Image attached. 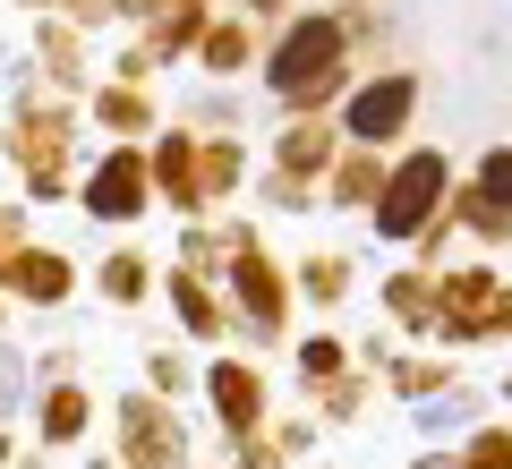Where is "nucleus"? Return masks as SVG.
Listing matches in <instances>:
<instances>
[{
    "label": "nucleus",
    "mask_w": 512,
    "mask_h": 469,
    "mask_svg": "<svg viewBox=\"0 0 512 469\" xmlns=\"http://www.w3.org/2000/svg\"><path fill=\"white\" fill-rule=\"evenodd\" d=\"M342 52H350L342 18L308 9V18H299L291 35L274 43V60H265V86H274L282 103H325V94H333V77H342Z\"/></svg>",
    "instance_id": "f257e3e1"
},
{
    "label": "nucleus",
    "mask_w": 512,
    "mask_h": 469,
    "mask_svg": "<svg viewBox=\"0 0 512 469\" xmlns=\"http://www.w3.org/2000/svg\"><path fill=\"white\" fill-rule=\"evenodd\" d=\"M444 180H453V163H444L436 145H419V154L376 188V239H419L427 222H436V205H444Z\"/></svg>",
    "instance_id": "f03ea898"
},
{
    "label": "nucleus",
    "mask_w": 512,
    "mask_h": 469,
    "mask_svg": "<svg viewBox=\"0 0 512 469\" xmlns=\"http://www.w3.org/2000/svg\"><path fill=\"white\" fill-rule=\"evenodd\" d=\"M146 197H154V171H146V154H137V145L103 154V163H94V180H86V214H94V222H137V214H146Z\"/></svg>",
    "instance_id": "7ed1b4c3"
},
{
    "label": "nucleus",
    "mask_w": 512,
    "mask_h": 469,
    "mask_svg": "<svg viewBox=\"0 0 512 469\" xmlns=\"http://www.w3.org/2000/svg\"><path fill=\"white\" fill-rule=\"evenodd\" d=\"M410 111H419V77L393 69V77H376L367 94H350V103H342V128L359 145H384V137H402V128H410Z\"/></svg>",
    "instance_id": "20e7f679"
},
{
    "label": "nucleus",
    "mask_w": 512,
    "mask_h": 469,
    "mask_svg": "<svg viewBox=\"0 0 512 469\" xmlns=\"http://www.w3.org/2000/svg\"><path fill=\"white\" fill-rule=\"evenodd\" d=\"M120 461L128 469H171L180 461V427H171L163 401H137V393L120 401Z\"/></svg>",
    "instance_id": "39448f33"
},
{
    "label": "nucleus",
    "mask_w": 512,
    "mask_h": 469,
    "mask_svg": "<svg viewBox=\"0 0 512 469\" xmlns=\"http://www.w3.org/2000/svg\"><path fill=\"white\" fill-rule=\"evenodd\" d=\"M77 290V265L60 248H18L0 265V299H35V307H60Z\"/></svg>",
    "instance_id": "423d86ee"
},
{
    "label": "nucleus",
    "mask_w": 512,
    "mask_h": 469,
    "mask_svg": "<svg viewBox=\"0 0 512 469\" xmlns=\"http://www.w3.org/2000/svg\"><path fill=\"white\" fill-rule=\"evenodd\" d=\"M205 393H214V410H222V427H231V435H248L256 418H265V384H256L239 359H214V367H205Z\"/></svg>",
    "instance_id": "0eeeda50"
},
{
    "label": "nucleus",
    "mask_w": 512,
    "mask_h": 469,
    "mask_svg": "<svg viewBox=\"0 0 512 469\" xmlns=\"http://www.w3.org/2000/svg\"><path fill=\"white\" fill-rule=\"evenodd\" d=\"M35 435L43 444H77V435H86V393H77L69 376H60V367H43V401H35Z\"/></svg>",
    "instance_id": "6e6552de"
},
{
    "label": "nucleus",
    "mask_w": 512,
    "mask_h": 469,
    "mask_svg": "<svg viewBox=\"0 0 512 469\" xmlns=\"http://www.w3.org/2000/svg\"><path fill=\"white\" fill-rule=\"evenodd\" d=\"M384 307H393L402 325H436V282H427V273H402V282L384 290Z\"/></svg>",
    "instance_id": "1a4fd4ad"
},
{
    "label": "nucleus",
    "mask_w": 512,
    "mask_h": 469,
    "mask_svg": "<svg viewBox=\"0 0 512 469\" xmlns=\"http://www.w3.org/2000/svg\"><path fill=\"white\" fill-rule=\"evenodd\" d=\"M171 307H180V325H188V333H214V325H222L214 290H205L197 273H180V282H171Z\"/></svg>",
    "instance_id": "9d476101"
},
{
    "label": "nucleus",
    "mask_w": 512,
    "mask_h": 469,
    "mask_svg": "<svg viewBox=\"0 0 512 469\" xmlns=\"http://www.w3.org/2000/svg\"><path fill=\"white\" fill-rule=\"evenodd\" d=\"M470 188H478V205H487V214H504V222H512V154H487Z\"/></svg>",
    "instance_id": "9b49d317"
},
{
    "label": "nucleus",
    "mask_w": 512,
    "mask_h": 469,
    "mask_svg": "<svg viewBox=\"0 0 512 469\" xmlns=\"http://www.w3.org/2000/svg\"><path fill=\"white\" fill-rule=\"evenodd\" d=\"M103 299L111 307H137V299H146V256H111V265H103Z\"/></svg>",
    "instance_id": "f8f14e48"
},
{
    "label": "nucleus",
    "mask_w": 512,
    "mask_h": 469,
    "mask_svg": "<svg viewBox=\"0 0 512 469\" xmlns=\"http://www.w3.org/2000/svg\"><path fill=\"white\" fill-rule=\"evenodd\" d=\"M470 410H478L470 393H444V401H427V410H410V418H419V435H461V427H470Z\"/></svg>",
    "instance_id": "ddd939ff"
},
{
    "label": "nucleus",
    "mask_w": 512,
    "mask_h": 469,
    "mask_svg": "<svg viewBox=\"0 0 512 469\" xmlns=\"http://www.w3.org/2000/svg\"><path fill=\"white\" fill-rule=\"evenodd\" d=\"M197 52H205V69H239L248 60V35L239 26H214V35H197Z\"/></svg>",
    "instance_id": "4468645a"
},
{
    "label": "nucleus",
    "mask_w": 512,
    "mask_h": 469,
    "mask_svg": "<svg viewBox=\"0 0 512 469\" xmlns=\"http://www.w3.org/2000/svg\"><path fill=\"white\" fill-rule=\"evenodd\" d=\"M103 128H120V137H128V128H146V94L111 86V94H103Z\"/></svg>",
    "instance_id": "2eb2a0df"
},
{
    "label": "nucleus",
    "mask_w": 512,
    "mask_h": 469,
    "mask_svg": "<svg viewBox=\"0 0 512 469\" xmlns=\"http://www.w3.org/2000/svg\"><path fill=\"white\" fill-rule=\"evenodd\" d=\"M376 163H350V171H333V197H342V205H376Z\"/></svg>",
    "instance_id": "dca6fc26"
},
{
    "label": "nucleus",
    "mask_w": 512,
    "mask_h": 469,
    "mask_svg": "<svg viewBox=\"0 0 512 469\" xmlns=\"http://www.w3.org/2000/svg\"><path fill=\"white\" fill-rule=\"evenodd\" d=\"M342 290H350V265L342 256H316L308 265V299H342Z\"/></svg>",
    "instance_id": "f3484780"
},
{
    "label": "nucleus",
    "mask_w": 512,
    "mask_h": 469,
    "mask_svg": "<svg viewBox=\"0 0 512 469\" xmlns=\"http://www.w3.org/2000/svg\"><path fill=\"white\" fill-rule=\"evenodd\" d=\"M342 359H350V350L333 342V333H316V342H299V367H308V376H333Z\"/></svg>",
    "instance_id": "a211bd4d"
},
{
    "label": "nucleus",
    "mask_w": 512,
    "mask_h": 469,
    "mask_svg": "<svg viewBox=\"0 0 512 469\" xmlns=\"http://www.w3.org/2000/svg\"><path fill=\"white\" fill-rule=\"evenodd\" d=\"M393 384H402V393H436V384H444V367H410V359H393Z\"/></svg>",
    "instance_id": "6ab92c4d"
},
{
    "label": "nucleus",
    "mask_w": 512,
    "mask_h": 469,
    "mask_svg": "<svg viewBox=\"0 0 512 469\" xmlns=\"http://www.w3.org/2000/svg\"><path fill=\"white\" fill-rule=\"evenodd\" d=\"M18 248H26V214H18V205H0V265H9Z\"/></svg>",
    "instance_id": "aec40b11"
},
{
    "label": "nucleus",
    "mask_w": 512,
    "mask_h": 469,
    "mask_svg": "<svg viewBox=\"0 0 512 469\" xmlns=\"http://www.w3.org/2000/svg\"><path fill=\"white\" fill-rule=\"evenodd\" d=\"M9 410H18V350L0 342V418H9Z\"/></svg>",
    "instance_id": "412c9836"
},
{
    "label": "nucleus",
    "mask_w": 512,
    "mask_h": 469,
    "mask_svg": "<svg viewBox=\"0 0 512 469\" xmlns=\"http://www.w3.org/2000/svg\"><path fill=\"white\" fill-rule=\"evenodd\" d=\"M419 469H461V461H419Z\"/></svg>",
    "instance_id": "4be33fe9"
},
{
    "label": "nucleus",
    "mask_w": 512,
    "mask_h": 469,
    "mask_svg": "<svg viewBox=\"0 0 512 469\" xmlns=\"http://www.w3.org/2000/svg\"><path fill=\"white\" fill-rule=\"evenodd\" d=\"M239 9H274V0H239Z\"/></svg>",
    "instance_id": "5701e85b"
},
{
    "label": "nucleus",
    "mask_w": 512,
    "mask_h": 469,
    "mask_svg": "<svg viewBox=\"0 0 512 469\" xmlns=\"http://www.w3.org/2000/svg\"><path fill=\"white\" fill-rule=\"evenodd\" d=\"M0 325H9V299H0Z\"/></svg>",
    "instance_id": "b1692460"
},
{
    "label": "nucleus",
    "mask_w": 512,
    "mask_h": 469,
    "mask_svg": "<svg viewBox=\"0 0 512 469\" xmlns=\"http://www.w3.org/2000/svg\"><path fill=\"white\" fill-rule=\"evenodd\" d=\"M504 401H512V376H504Z\"/></svg>",
    "instance_id": "393cba45"
}]
</instances>
